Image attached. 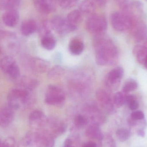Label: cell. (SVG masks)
<instances>
[{
  "instance_id": "30",
  "label": "cell",
  "mask_w": 147,
  "mask_h": 147,
  "mask_svg": "<svg viewBox=\"0 0 147 147\" xmlns=\"http://www.w3.org/2000/svg\"><path fill=\"white\" fill-rule=\"evenodd\" d=\"M16 142L14 138L9 137L6 139L3 143H1L0 147H14Z\"/></svg>"
},
{
  "instance_id": "2",
  "label": "cell",
  "mask_w": 147,
  "mask_h": 147,
  "mask_svg": "<svg viewBox=\"0 0 147 147\" xmlns=\"http://www.w3.org/2000/svg\"><path fill=\"white\" fill-rule=\"evenodd\" d=\"M29 91L23 88L13 89L7 96L8 106L13 109L17 110L27 103L29 100Z\"/></svg>"
},
{
  "instance_id": "19",
  "label": "cell",
  "mask_w": 147,
  "mask_h": 147,
  "mask_svg": "<svg viewBox=\"0 0 147 147\" xmlns=\"http://www.w3.org/2000/svg\"><path fill=\"white\" fill-rule=\"evenodd\" d=\"M20 3V0H0V7L6 11L16 9Z\"/></svg>"
},
{
  "instance_id": "27",
  "label": "cell",
  "mask_w": 147,
  "mask_h": 147,
  "mask_svg": "<svg viewBox=\"0 0 147 147\" xmlns=\"http://www.w3.org/2000/svg\"><path fill=\"white\" fill-rule=\"evenodd\" d=\"M88 119L84 116L79 115H77L74 119L75 125L78 127H83L88 123Z\"/></svg>"
},
{
  "instance_id": "9",
  "label": "cell",
  "mask_w": 147,
  "mask_h": 147,
  "mask_svg": "<svg viewBox=\"0 0 147 147\" xmlns=\"http://www.w3.org/2000/svg\"><path fill=\"white\" fill-rule=\"evenodd\" d=\"M51 26L58 32L64 34L73 31L66 19L60 16H56L52 20Z\"/></svg>"
},
{
  "instance_id": "36",
  "label": "cell",
  "mask_w": 147,
  "mask_h": 147,
  "mask_svg": "<svg viewBox=\"0 0 147 147\" xmlns=\"http://www.w3.org/2000/svg\"><path fill=\"white\" fill-rule=\"evenodd\" d=\"M142 65L147 69V55L146 56V57H145Z\"/></svg>"
},
{
  "instance_id": "6",
  "label": "cell",
  "mask_w": 147,
  "mask_h": 147,
  "mask_svg": "<svg viewBox=\"0 0 147 147\" xmlns=\"http://www.w3.org/2000/svg\"><path fill=\"white\" fill-rule=\"evenodd\" d=\"M65 98V94L60 87L54 85L49 86L45 98V101L47 104L59 105L64 102Z\"/></svg>"
},
{
  "instance_id": "23",
  "label": "cell",
  "mask_w": 147,
  "mask_h": 147,
  "mask_svg": "<svg viewBox=\"0 0 147 147\" xmlns=\"http://www.w3.org/2000/svg\"><path fill=\"white\" fill-rule=\"evenodd\" d=\"M32 67L36 71L44 72L47 69L46 62L42 59H34L32 62Z\"/></svg>"
},
{
  "instance_id": "8",
  "label": "cell",
  "mask_w": 147,
  "mask_h": 147,
  "mask_svg": "<svg viewBox=\"0 0 147 147\" xmlns=\"http://www.w3.org/2000/svg\"><path fill=\"white\" fill-rule=\"evenodd\" d=\"M96 97L98 102L105 109L109 112L114 111L115 109L113 98H111L106 91L102 89L98 90L96 93Z\"/></svg>"
},
{
  "instance_id": "28",
  "label": "cell",
  "mask_w": 147,
  "mask_h": 147,
  "mask_svg": "<svg viewBox=\"0 0 147 147\" xmlns=\"http://www.w3.org/2000/svg\"><path fill=\"white\" fill-rule=\"evenodd\" d=\"M145 118V115L141 111H134L130 115V118L134 121H142Z\"/></svg>"
},
{
  "instance_id": "1",
  "label": "cell",
  "mask_w": 147,
  "mask_h": 147,
  "mask_svg": "<svg viewBox=\"0 0 147 147\" xmlns=\"http://www.w3.org/2000/svg\"><path fill=\"white\" fill-rule=\"evenodd\" d=\"M95 49L96 62L99 65L112 64L117 59V47L108 38L99 34L95 40Z\"/></svg>"
},
{
  "instance_id": "25",
  "label": "cell",
  "mask_w": 147,
  "mask_h": 147,
  "mask_svg": "<svg viewBox=\"0 0 147 147\" xmlns=\"http://www.w3.org/2000/svg\"><path fill=\"white\" fill-rule=\"evenodd\" d=\"M100 141V147H116L115 140L110 135H104L102 139Z\"/></svg>"
},
{
  "instance_id": "35",
  "label": "cell",
  "mask_w": 147,
  "mask_h": 147,
  "mask_svg": "<svg viewBox=\"0 0 147 147\" xmlns=\"http://www.w3.org/2000/svg\"><path fill=\"white\" fill-rule=\"evenodd\" d=\"M116 1L121 5H122L123 6H125L127 5L129 0H116Z\"/></svg>"
},
{
  "instance_id": "33",
  "label": "cell",
  "mask_w": 147,
  "mask_h": 147,
  "mask_svg": "<svg viewBox=\"0 0 147 147\" xmlns=\"http://www.w3.org/2000/svg\"><path fill=\"white\" fill-rule=\"evenodd\" d=\"M82 147H97V146L94 142H90L84 143L82 146Z\"/></svg>"
},
{
  "instance_id": "26",
  "label": "cell",
  "mask_w": 147,
  "mask_h": 147,
  "mask_svg": "<svg viewBox=\"0 0 147 147\" xmlns=\"http://www.w3.org/2000/svg\"><path fill=\"white\" fill-rule=\"evenodd\" d=\"M44 117V114L40 110H35L30 114L29 117V121L31 123H34L41 120Z\"/></svg>"
},
{
  "instance_id": "16",
  "label": "cell",
  "mask_w": 147,
  "mask_h": 147,
  "mask_svg": "<svg viewBox=\"0 0 147 147\" xmlns=\"http://www.w3.org/2000/svg\"><path fill=\"white\" fill-rule=\"evenodd\" d=\"M69 47L71 53L79 55L83 52L84 45L82 40L78 39H74L70 42Z\"/></svg>"
},
{
  "instance_id": "10",
  "label": "cell",
  "mask_w": 147,
  "mask_h": 147,
  "mask_svg": "<svg viewBox=\"0 0 147 147\" xmlns=\"http://www.w3.org/2000/svg\"><path fill=\"white\" fill-rule=\"evenodd\" d=\"M14 110L9 106L5 107L0 111V127L5 128L8 127L14 118Z\"/></svg>"
},
{
  "instance_id": "20",
  "label": "cell",
  "mask_w": 147,
  "mask_h": 147,
  "mask_svg": "<svg viewBox=\"0 0 147 147\" xmlns=\"http://www.w3.org/2000/svg\"><path fill=\"white\" fill-rule=\"evenodd\" d=\"M127 93H124L123 92H118L114 95L113 98L114 105L118 107H121L126 104V98Z\"/></svg>"
},
{
  "instance_id": "38",
  "label": "cell",
  "mask_w": 147,
  "mask_h": 147,
  "mask_svg": "<svg viewBox=\"0 0 147 147\" xmlns=\"http://www.w3.org/2000/svg\"><path fill=\"white\" fill-rule=\"evenodd\" d=\"M1 142H0V146H1Z\"/></svg>"
},
{
  "instance_id": "3",
  "label": "cell",
  "mask_w": 147,
  "mask_h": 147,
  "mask_svg": "<svg viewBox=\"0 0 147 147\" xmlns=\"http://www.w3.org/2000/svg\"><path fill=\"white\" fill-rule=\"evenodd\" d=\"M86 26L89 32L99 35L106 30L107 22L104 17L101 15H92L86 21Z\"/></svg>"
},
{
  "instance_id": "17",
  "label": "cell",
  "mask_w": 147,
  "mask_h": 147,
  "mask_svg": "<svg viewBox=\"0 0 147 147\" xmlns=\"http://www.w3.org/2000/svg\"><path fill=\"white\" fill-rule=\"evenodd\" d=\"M81 13L86 14L93 13L96 9V6L93 2L90 0H84L80 5Z\"/></svg>"
},
{
  "instance_id": "37",
  "label": "cell",
  "mask_w": 147,
  "mask_h": 147,
  "mask_svg": "<svg viewBox=\"0 0 147 147\" xmlns=\"http://www.w3.org/2000/svg\"><path fill=\"white\" fill-rule=\"evenodd\" d=\"M63 147H73L71 145H64Z\"/></svg>"
},
{
  "instance_id": "18",
  "label": "cell",
  "mask_w": 147,
  "mask_h": 147,
  "mask_svg": "<svg viewBox=\"0 0 147 147\" xmlns=\"http://www.w3.org/2000/svg\"><path fill=\"white\" fill-rule=\"evenodd\" d=\"M134 38L137 41H141L146 38L147 36V28L144 24L138 25L134 34Z\"/></svg>"
},
{
  "instance_id": "14",
  "label": "cell",
  "mask_w": 147,
  "mask_h": 147,
  "mask_svg": "<svg viewBox=\"0 0 147 147\" xmlns=\"http://www.w3.org/2000/svg\"><path fill=\"white\" fill-rule=\"evenodd\" d=\"M37 29V23L32 20H27L24 21L22 23L21 26L22 33L26 36L32 34L35 32Z\"/></svg>"
},
{
  "instance_id": "12",
  "label": "cell",
  "mask_w": 147,
  "mask_h": 147,
  "mask_svg": "<svg viewBox=\"0 0 147 147\" xmlns=\"http://www.w3.org/2000/svg\"><path fill=\"white\" fill-rule=\"evenodd\" d=\"M37 9L41 13H49L55 9V0H34Z\"/></svg>"
},
{
  "instance_id": "21",
  "label": "cell",
  "mask_w": 147,
  "mask_h": 147,
  "mask_svg": "<svg viewBox=\"0 0 147 147\" xmlns=\"http://www.w3.org/2000/svg\"><path fill=\"white\" fill-rule=\"evenodd\" d=\"M41 43L42 46L47 50H53L56 45V40L51 35L43 37Z\"/></svg>"
},
{
  "instance_id": "7",
  "label": "cell",
  "mask_w": 147,
  "mask_h": 147,
  "mask_svg": "<svg viewBox=\"0 0 147 147\" xmlns=\"http://www.w3.org/2000/svg\"><path fill=\"white\" fill-rule=\"evenodd\" d=\"M123 75L122 68L118 67L111 70L107 74L106 77V84L111 89L118 87Z\"/></svg>"
},
{
  "instance_id": "13",
  "label": "cell",
  "mask_w": 147,
  "mask_h": 147,
  "mask_svg": "<svg viewBox=\"0 0 147 147\" xmlns=\"http://www.w3.org/2000/svg\"><path fill=\"white\" fill-rule=\"evenodd\" d=\"M66 20L73 31H74L82 21V14L79 10L75 9L69 13Z\"/></svg>"
},
{
  "instance_id": "4",
  "label": "cell",
  "mask_w": 147,
  "mask_h": 147,
  "mask_svg": "<svg viewBox=\"0 0 147 147\" xmlns=\"http://www.w3.org/2000/svg\"><path fill=\"white\" fill-rule=\"evenodd\" d=\"M0 68L3 73L12 80H17L20 74L19 66L12 57L6 56L0 61Z\"/></svg>"
},
{
  "instance_id": "22",
  "label": "cell",
  "mask_w": 147,
  "mask_h": 147,
  "mask_svg": "<svg viewBox=\"0 0 147 147\" xmlns=\"http://www.w3.org/2000/svg\"><path fill=\"white\" fill-rule=\"evenodd\" d=\"M138 88V83L135 80L129 79L125 82L122 87V91L129 94Z\"/></svg>"
},
{
  "instance_id": "24",
  "label": "cell",
  "mask_w": 147,
  "mask_h": 147,
  "mask_svg": "<svg viewBox=\"0 0 147 147\" xmlns=\"http://www.w3.org/2000/svg\"><path fill=\"white\" fill-rule=\"evenodd\" d=\"M130 131L127 129L123 128L119 129L116 132L117 137L118 140L122 142H124L127 140L130 137Z\"/></svg>"
},
{
  "instance_id": "32",
  "label": "cell",
  "mask_w": 147,
  "mask_h": 147,
  "mask_svg": "<svg viewBox=\"0 0 147 147\" xmlns=\"http://www.w3.org/2000/svg\"><path fill=\"white\" fill-rule=\"evenodd\" d=\"M54 145V141L52 138H49L47 140L46 147H53Z\"/></svg>"
},
{
  "instance_id": "31",
  "label": "cell",
  "mask_w": 147,
  "mask_h": 147,
  "mask_svg": "<svg viewBox=\"0 0 147 147\" xmlns=\"http://www.w3.org/2000/svg\"><path fill=\"white\" fill-rule=\"evenodd\" d=\"M129 108L132 111H136L139 108L140 104L137 100H134L127 105Z\"/></svg>"
},
{
  "instance_id": "5",
  "label": "cell",
  "mask_w": 147,
  "mask_h": 147,
  "mask_svg": "<svg viewBox=\"0 0 147 147\" xmlns=\"http://www.w3.org/2000/svg\"><path fill=\"white\" fill-rule=\"evenodd\" d=\"M113 28L117 31L123 32L131 27L132 21L129 16L122 12H115L111 16Z\"/></svg>"
},
{
  "instance_id": "29",
  "label": "cell",
  "mask_w": 147,
  "mask_h": 147,
  "mask_svg": "<svg viewBox=\"0 0 147 147\" xmlns=\"http://www.w3.org/2000/svg\"><path fill=\"white\" fill-rule=\"evenodd\" d=\"M78 0H59L60 6L64 8H70L75 5Z\"/></svg>"
},
{
  "instance_id": "34",
  "label": "cell",
  "mask_w": 147,
  "mask_h": 147,
  "mask_svg": "<svg viewBox=\"0 0 147 147\" xmlns=\"http://www.w3.org/2000/svg\"><path fill=\"white\" fill-rule=\"evenodd\" d=\"M137 134L140 137L144 138L145 136V135H146V132L143 129H138L137 130Z\"/></svg>"
},
{
  "instance_id": "15",
  "label": "cell",
  "mask_w": 147,
  "mask_h": 147,
  "mask_svg": "<svg viewBox=\"0 0 147 147\" xmlns=\"http://www.w3.org/2000/svg\"><path fill=\"white\" fill-rule=\"evenodd\" d=\"M86 134L88 137L92 139H97L99 141L102 140L104 136V135L100 130L99 124L95 122L90 124L88 127L86 129Z\"/></svg>"
},
{
  "instance_id": "11",
  "label": "cell",
  "mask_w": 147,
  "mask_h": 147,
  "mask_svg": "<svg viewBox=\"0 0 147 147\" xmlns=\"http://www.w3.org/2000/svg\"><path fill=\"white\" fill-rule=\"evenodd\" d=\"M20 20V14L17 9L6 11L2 16L4 24L9 27H14L18 24Z\"/></svg>"
}]
</instances>
